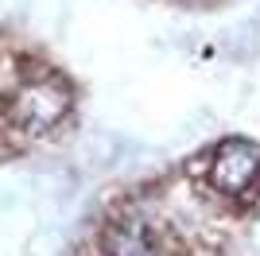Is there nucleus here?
Segmentation results:
<instances>
[{
    "instance_id": "1",
    "label": "nucleus",
    "mask_w": 260,
    "mask_h": 256,
    "mask_svg": "<svg viewBox=\"0 0 260 256\" xmlns=\"http://www.w3.org/2000/svg\"><path fill=\"white\" fill-rule=\"evenodd\" d=\"M206 179L225 198H249L260 186V148L252 140H225L217 144L214 159L206 167Z\"/></svg>"
}]
</instances>
